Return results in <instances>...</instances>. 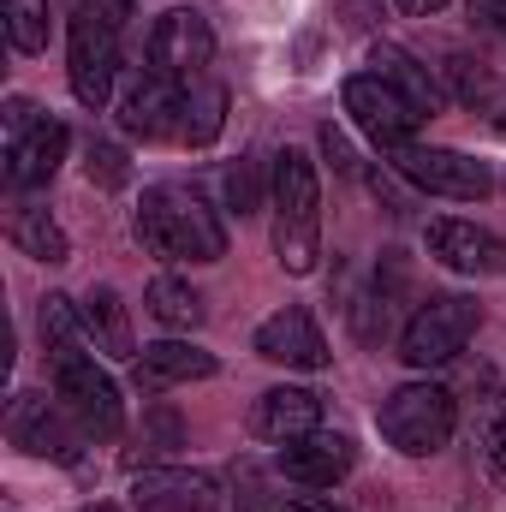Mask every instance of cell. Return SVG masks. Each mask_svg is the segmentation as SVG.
I'll return each instance as SVG.
<instances>
[{
	"label": "cell",
	"mask_w": 506,
	"mask_h": 512,
	"mask_svg": "<svg viewBox=\"0 0 506 512\" xmlns=\"http://www.w3.org/2000/svg\"><path fill=\"white\" fill-rule=\"evenodd\" d=\"M322 155H328L340 173H358V161H352V143H346V137H340L334 126H322Z\"/></svg>",
	"instance_id": "cell-35"
},
{
	"label": "cell",
	"mask_w": 506,
	"mask_h": 512,
	"mask_svg": "<svg viewBox=\"0 0 506 512\" xmlns=\"http://www.w3.org/2000/svg\"><path fill=\"white\" fill-rule=\"evenodd\" d=\"M66 126L60 120H36V126L24 131V137H12L6 143V179L18 185V191H30V185H48L54 173H60V161H66Z\"/></svg>",
	"instance_id": "cell-15"
},
{
	"label": "cell",
	"mask_w": 506,
	"mask_h": 512,
	"mask_svg": "<svg viewBox=\"0 0 506 512\" xmlns=\"http://www.w3.org/2000/svg\"><path fill=\"white\" fill-rule=\"evenodd\" d=\"M42 340H48V364L84 352V304H72L66 292L42 298Z\"/></svg>",
	"instance_id": "cell-25"
},
{
	"label": "cell",
	"mask_w": 506,
	"mask_h": 512,
	"mask_svg": "<svg viewBox=\"0 0 506 512\" xmlns=\"http://www.w3.org/2000/svg\"><path fill=\"white\" fill-rule=\"evenodd\" d=\"M477 114H483V120H489V126L506 137V84L495 90V96H489V102H483V108H477Z\"/></svg>",
	"instance_id": "cell-37"
},
{
	"label": "cell",
	"mask_w": 506,
	"mask_h": 512,
	"mask_svg": "<svg viewBox=\"0 0 506 512\" xmlns=\"http://www.w3.org/2000/svg\"><path fill=\"white\" fill-rule=\"evenodd\" d=\"M209 60H215V30H209L203 12L173 6V12L155 18V30H149V72H161L173 84H197L209 72Z\"/></svg>",
	"instance_id": "cell-8"
},
{
	"label": "cell",
	"mask_w": 506,
	"mask_h": 512,
	"mask_svg": "<svg viewBox=\"0 0 506 512\" xmlns=\"http://www.w3.org/2000/svg\"><path fill=\"white\" fill-rule=\"evenodd\" d=\"M370 72H376L381 84H393V90H399L423 120L441 108V90H435L429 66H417V54H405L399 42H376V48H370Z\"/></svg>",
	"instance_id": "cell-19"
},
{
	"label": "cell",
	"mask_w": 506,
	"mask_h": 512,
	"mask_svg": "<svg viewBox=\"0 0 506 512\" xmlns=\"http://www.w3.org/2000/svg\"><path fill=\"white\" fill-rule=\"evenodd\" d=\"M376 423H381V441L387 447H399L405 459H429V453H441L453 441L459 405H453V393L441 382H405L381 399Z\"/></svg>",
	"instance_id": "cell-3"
},
{
	"label": "cell",
	"mask_w": 506,
	"mask_h": 512,
	"mask_svg": "<svg viewBox=\"0 0 506 512\" xmlns=\"http://www.w3.org/2000/svg\"><path fill=\"white\" fill-rule=\"evenodd\" d=\"M393 6H399V12H411V18H429V12H441L447 0H393Z\"/></svg>",
	"instance_id": "cell-38"
},
{
	"label": "cell",
	"mask_w": 506,
	"mask_h": 512,
	"mask_svg": "<svg viewBox=\"0 0 506 512\" xmlns=\"http://www.w3.org/2000/svg\"><path fill=\"white\" fill-rule=\"evenodd\" d=\"M423 245H429V256L441 268H453V274H501L506 268V245L489 227H477V221H429L423 227Z\"/></svg>",
	"instance_id": "cell-13"
},
{
	"label": "cell",
	"mask_w": 506,
	"mask_h": 512,
	"mask_svg": "<svg viewBox=\"0 0 506 512\" xmlns=\"http://www.w3.org/2000/svg\"><path fill=\"white\" fill-rule=\"evenodd\" d=\"M84 334L96 340V352H102V358H114V364H137L131 316H126V304H120V292H114V286H96V292L84 298Z\"/></svg>",
	"instance_id": "cell-20"
},
{
	"label": "cell",
	"mask_w": 506,
	"mask_h": 512,
	"mask_svg": "<svg viewBox=\"0 0 506 512\" xmlns=\"http://www.w3.org/2000/svg\"><path fill=\"white\" fill-rule=\"evenodd\" d=\"M471 334H477V298H465V292H435V298H423V304L411 310V322H405V334H399V358H405L411 370H441V364H453V358L471 346Z\"/></svg>",
	"instance_id": "cell-4"
},
{
	"label": "cell",
	"mask_w": 506,
	"mask_h": 512,
	"mask_svg": "<svg viewBox=\"0 0 506 512\" xmlns=\"http://www.w3.org/2000/svg\"><path fill=\"white\" fill-rule=\"evenodd\" d=\"M72 12H90V18H102V24H126L131 18V0H72Z\"/></svg>",
	"instance_id": "cell-32"
},
{
	"label": "cell",
	"mask_w": 506,
	"mask_h": 512,
	"mask_svg": "<svg viewBox=\"0 0 506 512\" xmlns=\"http://www.w3.org/2000/svg\"><path fill=\"white\" fill-rule=\"evenodd\" d=\"M66 72H72V96L102 114L114 102V72H120V30L90 18V12H72L66 24Z\"/></svg>",
	"instance_id": "cell-6"
},
{
	"label": "cell",
	"mask_w": 506,
	"mask_h": 512,
	"mask_svg": "<svg viewBox=\"0 0 506 512\" xmlns=\"http://www.w3.org/2000/svg\"><path fill=\"white\" fill-rule=\"evenodd\" d=\"M393 155V167L417 185V191H429V197H453V203H483L489 191H495V173L483 167V161H471V155H459V149H435V143H399V149H387Z\"/></svg>",
	"instance_id": "cell-7"
},
{
	"label": "cell",
	"mask_w": 506,
	"mask_h": 512,
	"mask_svg": "<svg viewBox=\"0 0 506 512\" xmlns=\"http://www.w3.org/2000/svg\"><path fill=\"white\" fill-rule=\"evenodd\" d=\"M6 233H12L18 251L36 256V262H66V233H60V221H54L42 203H18Z\"/></svg>",
	"instance_id": "cell-22"
},
{
	"label": "cell",
	"mask_w": 506,
	"mask_h": 512,
	"mask_svg": "<svg viewBox=\"0 0 506 512\" xmlns=\"http://www.w3.org/2000/svg\"><path fill=\"white\" fill-rule=\"evenodd\" d=\"M346 114H352V126L364 131V137H376L381 149L411 143V131L423 126V114H417V108H411L393 84H381L376 72L346 78Z\"/></svg>",
	"instance_id": "cell-10"
},
{
	"label": "cell",
	"mask_w": 506,
	"mask_h": 512,
	"mask_svg": "<svg viewBox=\"0 0 506 512\" xmlns=\"http://www.w3.org/2000/svg\"><path fill=\"white\" fill-rule=\"evenodd\" d=\"M274 465H280V477L298 483V489H334L340 477H352L358 447H352L346 435H334V429H310V435L286 441Z\"/></svg>",
	"instance_id": "cell-11"
},
{
	"label": "cell",
	"mask_w": 506,
	"mask_h": 512,
	"mask_svg": "<svg viewBox=\"0 0 506 512\" xmlns=\"http://www.w3.org/2000/svg\"><path fill=\"white\" fill-rule=\"evenodd\" d=\"M90 185H126V155L114 143H90Z\"/></svg>",
	"instance_id": "cell-29"
},
{
	"label": "cell",
	"mask_w": 506,
	"mask_h": 512,
	"mask_svg": "<svg viewBox=\"0 0 506 512\" xmlns=\"http://www.w3.org/2000/svg\"><path fill=\"white\" fill-rule=\"evenodd\" d=\"M36 120H42V114H36V102L12 96V102H6V143H12V137H24V131L36 126Z\"/></svg>",
	"instance_id": "cell-34"
},
{
	"label": "cell",
	"mask_w": 506,
	"mask_h": 512,
	"mask_svg": "<svg viewBox=\"0 0 506 512\" xmlns=\"http://www.w3.org/2000/svg\"><path fill=\"white\" fill-rule=\"evenodd\" d=\"M179 90L185 84H173L161 72L131 78V90L120 96V126L131 137H173V126H179Z\"/></svg>",
	"instance_id": "cell-17"
},
{
	"label": "cell",
	"mask_w": 506,
	"mask_h": 512,
	"mask_svg": "<svg viewBox=\"0 0 506 512\" xmlns=\"http://www.w3.org/2000/svg\"><path fill=\"white\" fill-rule=\"evenodd\" d=\"M149 512H215V507H149Z\"/></svg>",
	"instance_id": "cell-39"
},
{
	"label": "cell",
	"mask_w": 506,
	"mask_h": 512,
	"mask_svg": "<svg viewBox=\"0 0 506 512\" xmlns=\"http://www.w3.org/2000/svg\"><path fill=\"white\" fill-rule=\"evenodd\" d=\"M131 376H137L143 393H167V387H179V382L215 376V352H203V346H191V340H155V346L137 352Z\"/></svg>",
	"instance_id": "cell-16"
},
{
	"label": "cell",
	"mask_w": 506,
	"mask_h": 512,
	"mask_svg": "<svg viewBox=\"0 0 506 512\" xmlns=\"http://www.w3.org/2000/svg\"><path fill=\"white\" fill-rule=\"evenodd\" d=\"M0 18H6V42L18 54H42L48 30H54V0H6Z\"/></svg>",
	"instance_id": "cell-26"
},
{
	"label": "cell",
	"mask_w": 506,
	"mask_h": 512,
	"mask_svg": "<svg viewBox=\"0 0 506 512\" xmlns=\"http://www.w3.org/2000/svg\"><path fill=\"white\" fill-rule=\"evenodd\" d=\"M185 447V423H179V411H167V405H149L143 411V429H137V447L126 453V465H155V459H173Z\"/></svg>",
	"instance_id": "cell-24"
},
{
	"label": "cell",
	"mask_w": 506,
	"mask_h": 512,
	"mask_svg": "<svg viewBox=\"0 0 506 512\" xmlns=\"http://www.w3.org/2000/svg\"><path fill=\"white\" fill-rule=\"evenodd\" d=\"M6 435H12V447H24L30 459H60V465H72L78 447L90 441V435L78 429V417H72L66 405H48L42 393H18V399H12Z\"/></svg>",
	"instance_id": "cell-9"
},
{
	"label": "cell",
	"mask_w": 506,
	"mask_h": 512,
	"mask_svg": "<svg viewBox=\"0 0 506 512\" xmlns=\"http://www.w3.org/2000/svg\"><path fill=\"white\" fill-rule=\"evenodd\" d=\"M137 239L149 256H167V262H221L227 256V227L215 221V209L185 191V185H155L143 191V209H137Z\"/></svg>",
	"instance_id": "cell-1"
},
{
	"label": "cell",
	"mask_w": 506,
	"mask_h": 512,
	"mask_svg": "<svg viewBox=\"0 0 506 512\" xmlns=\"http://www.w3.org/2000/svg\"><path fill=\"white\" fill-rule=\"evenodd\" d=\"M221 126H227V90L209 84V78L185 84V90H179V126H173V137L191 143V149H203V143L221 137Z\"/></svg>",
	"instance_id": "cell-21"
},
{
	"label": "cell",
	"mask_w": 506,
	"mask_h": 512,
	"mask_svg": "<svg viewBox=\"0 0 506 512\" xmlns=\"http://www.w3.org/2000/svg\"><path fill=\"white\" fill-rule=\"evenodd\" d=\"M251 429H256V441L286 447V441L322 429V399H316L310 387H268L251 411Z\"/></svg>",
	"instance_id": "cell-14"
},
{
	"label": "cell",
	"mask_w": 506,
	"mask_h": 512,
	"mask_svg": "<svg viewBox=\"0 0 506 512\" xmlns=\"http://www.w3.org/2000/svg\"><path fill=\"white\" fill-rule=\"evenodd\" d=\"M483 447H489V465L506 471V399L495 405V417H489V429H483Z\"/></svg>",
	"instance_id": "cell-31"
},
{
	"label": "cell",
	"mask_w": 506,
	"mask_h": 512,
	"mask_svg": "<svg viewBox=\"0 0 506 512\" xmlns=\"http://www.w3.org/2000/svg\"><path fill=\"white\" fill-rule=\"evenodd\" d=\"M143 304H149V316H155L161 328H197V322H203V298H197L179 274H155L149 292H143Z\"/></svg>",
	"instance_id": "cell-23"
},
{
	"label": "cell",
	"mask_w": 506,
	"mask_h": 512,
	"mask_svg": "<svg viewBox=\"0 0 506 512\" xmlns=\"http://www.w3.org/2000/svg\"><path fill=\"white\" fill-rule=\"evenodd\" d=\"M233 501H239V512H274L268 507V489H262V471H256L251 459L233 465Z\"/></svg>",
	"instance_id": "cell-28"
},
{
	"label": "cell",
	"mask_w": 506,
	"mask_h": 512,
	"mask_svg": "<svg viewBox=\"0 0 506 512\" xmlns=\"http://www.w3.org/2000/svg\"><path fill=\"white\" fill-rule=\"evenodd\" d=\"M84 512H120V507H108V501H96V507H84Z\"/></svg>",
	"instance_id": "cell-40"
},
{
	"label": "cell",
	"mask_w": 506,
	"mask_h": 512,
	"mask_svg": "<svg viewBox=\"0 0 506 512\" xmlns=\"http://www.w3.org/2000/svg\"><path fill=\"white\" fill-rule=\"evenodd\" d=\"M471 24L489 36H506V0H471Z\"/></svg>",
	"instance_id": "cell-33"
},
{
	"label": "cell",
	"mask_w": 506,
	"mask_h": 512,
	"mask_svg": "<svg viewBox=\"0 0 506 512\" xmlns=\"http://www.w3.org/2000/svg\"><path fill=\"white\" fill-rule=\"evenodd\" d=\"M227 197H233V209H239V215H251L256 203H262V185H256V161H239V167H227Z\"/></svg>",
	"instance_id": "cell-30"
},
{
	"label": "cell",
	"mask_w": 506,
	"mask_h": 512,
	"mask_svg": "<svg viewBox=\"0 0 506 512\" xmlns=\"http://www.w3.org/2000/svg\"><path fill=\"white\" fill-rule=\"evenodd\" d=\"M286 512H346V507H340L334 495H292V501H286Z\"/></svg>",
	"instance_id": "cell-36"
},
{
	"label": "cell",
	"mask_w": 506,
	"mask_h": 512,
	"mask_svg": "<svg viewBox=\"0 0 506 512\" xmlns=\"http://www.w3.org/2000/svg\"><path fill=\"white\" fill-rule=\"evenodd\" d=\"M256 352L268 364H286V370H328V340H322V328H316V316L304 304L274 310L256 328Z\"/></svg>",
	"instance_id": "cell-12"
},
{
	"label": "cell",
	"mask_w": 506,
	"mask_h": 512,
	"mask_svg": "<svg viewBox=\"0 0 506 512\" xmlns=\"http://www.w3.org/2000/svg\"><path fill=\"white\" fill-rule=\"evenodd\" d=\"M447 78H453V96L465 102V108H483L501 84L489 78V66L483 60H447Z\"/></svg>",
	"instance_id": "cell-27"
},
{
	"label": "cell",
	"mask_w": 506,
	"mask_h": 512,
	"mask_svg": "<svg viewBox=\"0 0 506 512\" xmlns=\"http://www.w3.org/2000/svg\"><path fill=\"white\" fill-rule=\"evenodd\" d=\"M137 512L149 507H215V477L209 471H185V465H149L131 489Z\"/></svg>",
	"instance_id": "cell-18"
},
{
	"label": "cell",
	"mask_w": 506,
	"mask_h": 512,
	"mask_svg": "<svg viewBox=\"0 0 506 512\" xmlns=\"http://www.w3.org/2000/svg\"><path fill=\"white\" fill-rule=\"evenodd\" d=\"M54 393H60V405L78 417V429H84L90 441H114V435L126 429L120 387H114V376H108L90 352L54 358Z\"/></svg>",
	"instance_id": "cell-5"
},
{
	"label": "cell",
	"mask_w": 506,
	"mask_h": 512,
	"mask_svg": "<svg viewBox=\"0 0 506 512\" xmlns=\"http://www.w3.org/2000/svg\"><path fill=\"white\" fill-rule=\"evenodd\" d=\"M274 256L286 274H310L322 256V185L304 149L274 155Z\"/></svg>",
	"instance_id": "cell-2"
}]
</instances>
